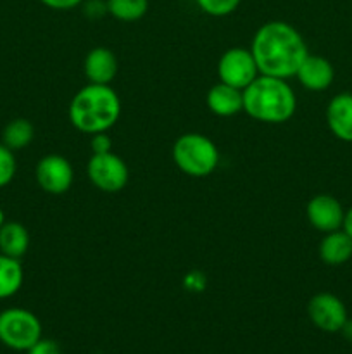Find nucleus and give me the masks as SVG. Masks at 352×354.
Segmentation results:
<instances>
[{
	"label": "nucleus",
	"instance_id": "obj_1",
	"mask_svg": "<svg viewBox=\"0 0 352 354\" xmlns=\"http://www.w3.org/2000/svg\"><path fill=\"white\" fill-rule=\"evenodd\" d=\"M251 52L259 75L292 78L307 57V44L302 35L285 21H268L255 31Z\"/></svg>",
	"mask_w": 352,
	"mask_h": 354
},
{
	"label": "nucleus",
	"instance_id": "obj_2",
	"mask_svg": "<svg viewBox=\"0 0 352 354\" xmlns=\"http://www.w3.org/2000/svg\"><path fill=\"white\" fill-rule=\"evenodd\" d=\"M68 114L72 127L81 133H106L119 120L121 99L110 85L88 83L75 93Z\"/></svg>",
	"mask_w": 352,
	"mask_h": 354
},
{
	"label": "nucleus",
	"instance_id": "obj_3",
	"mask_svg": "<svg viewBox=\"0 0 352 354\" xmlns=\"http://www.w3.org/2000/svg\"><path fill=\"white\" fill-rule=\"evenodd\" d=\"M297 97L286 80L259 75L244 90V111L255 121L282 124L293 116Z\"/></svg>",
	"mask_w": 352,
	"mask_h": 354
},
{
	"label": "nucleus",
	"instance_id": "obj_4",
	"mask_svg": "<svg viewBox=\"0 0 352 354\" xmlns=\"http://www.w3.org/2000/svg\"><path fill=\"white\" fill-rule=\"evenodd\" d=\"M173 161L185 175L204 178L219 165V151L206 135L183 133L173 145Z\"/></svg>",
	"mask_w": 352,
	"mask_h": 354
},
{
	"label": "nucleus",
	"instance_id": "obj_5",
	"mask_svg": "<svg viewBox=\"0 0 352 354\" xmlns=\"http://www.w3.org/2000/svg\"><path fill=\"white\" fill-rule=\"evenodd\" d=\"M41 339V322L24 308L0 311V342L14 351H28Z\"/></svg>",
	"mask_w": 352,
	"mask_h": 354
},
{
	"label": "nucleus",
	"instance_id": "obj_6",
	"mask_svg": "<svg viewBox=\"0 0 352 354\" xmlns=\"http://www.w3.org/2000/svg\"><path fill=\"white\" fill-rule=\"evenodd\" d=\"M86 175L99 190L106 194H117L126 187L130 180V169L123 158L109 151L102 154H92L86 165Z\"/></svg>",
	"mask_w": 352,
	"mask_h": 354
},
{
	"label": "nucleus",
	"instance_id": "obj_7",
	"mask_svg": "<svg viewBox=\"0 0 352 354\" xmlns=\"http://www.w3.org/2000/svg\"><path fill=\"white\" fill-rule=\"evenodd\" d=\"M217 76L219 82L245 90L259 76L257 64L251 48L231 47L223 52L217 62Z\"/></svg>",
	"mask_w": 352,
	"mask_h": 354
},
{
	"label": "nucleus",
	"instance_id": "obj_8",
	"mask_svg": "<svg viewBox=\"0 0 352 354\" xmlns=\"http://www.w3.org/2000/svg\"><path fill=\"white\" fill-rule=\"evenodd\" d=\"M307 315L316 328L328 334H337L347 322V308L344 301L331 292H320L307 303Z\"/></svg>",
	"mask_w": 352,
	"mask_h": 354
},
{
	"label": "nucleus",
	"instance_id": "obj_9",
	"mask_svg": "<svg viewBox=\"0 0 352 354\" xmlns=\"http://www.w3.org/2000/svg\"><path fill=\"white\" fill-rule=\"evenodd\" d=\"M35 176L43 192L52 194V196H62L71 189L72 180H75V169L64 156L48 154L38 161Z\"/></svg>",
	"mask_w": 352,
	"mask_h": 354
},
{
	"label": "nucleus",
	"instance_id": "obj_10",
	"mask_svg": "<svg viewBox=\"0 0 352 354\" xmlns=\"http://www.w3.org/2000/svg\"><path fill=\"white\" fill-rule=\"evenodd\" d=\"M306 216L311 227L328 234V232L340 230L344 227L345 209L340 201L328 194H317L307 203Z\"/></svg>",
	"mask_w": 352,
	"mask_h": 354
},
{
	"label": "nucleus",
	"instance_id": "obj_11",
	"mask_svg": "<svg viewBox=\"0 0 352 354\" xmlns=\"http://www.w3.org/2000/svg\"><path fill=\"white\" fill-rule=\"evenodd\" d=\"M295 78L299 80L304 88L311 92H323L333 83L335 69L331 62L323 55L307 54L300 68L297 69Z\"/></svg>",
	"mask_w": 352,
	"mask_h": 354
},
{
	"label": "nucleus",
	"instance_id": "obj_12",
	"mask_svg": "<svg viewBox=\"0 0 352 354\" xmlns=\"http://www.w3.org/2000/svg\"><path fill=\"white\" fill-rule=\"evenodd\" d=\"M326 124L342 142L352 144V93L342 92L328 102Z\"/></svg>",
	"mask_w": 352,
	"mask_h": 354
},
{
	"label": "nucleus",
	"instance_id": "obj_13",
	"mask_svg": "<svg viewBox=\"0 0 352 354\" xmlns=\"http://www.w3.org/2000/svg\"><path fill=\"white\" fill-rule=\"evenodd\" d=\"M117 59L114 52L107 47H95L86 54L85 76L88 83H99V85H110L117 75Z\"/></svg>",
	"mask_w": 352,
	"mask_h": 354
},
{
	"label": "nucleus",
	"instance_id": "obj_14",
	"mask_svg": "<svg viewBox=\"0 0 352 354\" xmlns=\"http://www.w3.org/2000/svg\"><path fill=\"white\" fill-rule=\"evenodd\" d=\"M207 107L213 114L221 118H230L244 111V90L217 82L207 92Z\"/></svg>",
	"mask_w": 352,
	"mask_h": 354
},
{
	"label": "nucleus",
	"instance_id": "obj_15",
	"mask_svg": "<svg viewBox=\"0 0 352 354\" xmlns=\"http://www.w3.org/2000/svg\"><path fill=\"white\" fill-rule=\"evenodd\" d=\"M320 258L324 265L340 266L352 258V237L340 230L328 232L320 242Z\"/></svg>",
	"mask_w": 352,
	"mask_h": 354
},
{
	"label": "nucleus",
	"instance_id": "obj_16",
	"mask_svg": "<svg viewBox=\"0 0 352 354\" xmlns=\"http://www.w3.org/2000/svg\"><path fill=\"white\" fill-rule=\"evenodd\" d=\"M30 248V234L17 221H6L0 228V252L21 259Z\"/></svg>",
	"mask_w": 352,
	"mask_h": 354
},
{
	"label": "nucleus",
	"instance_id": "obj_17",
	"mask_svg": "<svg viewBox=\"0 0 352 354\" xmlns=\"http://www.w3.org/2000/svg\"><path fill=\"white\" fill-rule=\"evenodd\" d=\"M24 282L21 261L0 252V299H9L19 292Z\"/></svg>",
	"mask_w": 352,
	"mask_h": 354
},
{
	"label": "nucleus",
	"instance_id": "obj_18",
	"mask_svg": "<svg viewBox=\"0 0 352 354\" xmlns=\"http://www.w3.org/2000/svg\"><path fill=\"white\" fill-rule=\"evenodd\" d=\"M35 137V127L31 121L24 120V118H17V120L9 121L2 131V144L9 147L10 151H21V149L28 147L33 142Z\"/></svg>",
	"mask_w": 352,
	"mask_h": 354
},
{
	"label": "nucleus",
	"instance_id": "obj_19",
	"mask_svg": "<svg viewBox=\"0 0 352 354\" xmlns=\"http://www.w3.org/2000/svg\"><path fill=\"white\" fill-rule=\"evenodd\" d=\"M106 3L107 12L123 23L141 19L148 10V0H106Z\"/></svg>",
	"mask_w": 352,
	"mask_h": 354
},
{
	"label": "nucleus",
	"instance_id": "obj_20",
	"mask_svg": "<svg viewBox=\"0 0 352 354\" xmlns=\"http://www.w3.org/2000/svg\"><path fill=\"white\" fill-rule=\"evenodd\" d=\"M202 12L213 17H224L237 10L242 0H195Z\"/></svg>",
	"mask_w": 352,
	"mask_h": 354
},
{
	"label": "nucleus",
	"instance_id": "obj_21",
	"mask_svg": "<svg viewBox=\"0 0 352 354\" xmlns=\"http://www.w3.org/2000/svg\"><path fill=\"white\" fill-rule=\"evenodd\" d=\"M16 169L17 162L14 151L0 144V189H3V187H7L12 182L14 176H16Z\"/></svg>",
	"mask_w": 352,
	"mask_h": 354
},
{
	"label": "nucleus",
	"instance_id": "obj_22",
	"mask_svg": "<svg viewBox=\"0 0 352 354\" xmlns=\"http://www.w3.org/2000/svg\"><path fill=\"white\" fill-rule=\"evenodd\" d=\"M26 354H62L61 346L57 344L52 339H38L30 349H28Z\"/></svg>",
	"mask_w": 352,
	"mask_h": 354
},
{
	"label": "nucleus",
	"instance_id": "obj_23",
	"mask_svg": "<svg viewBox=\"0 0 352 354\" xmlns=\"http://www.w3.org/2000/svg\"><path fill=\"white\" fill-rule=\"evenodd\" d=\"M90 147H92L93 154H102V152H109L113 149V140L109 138V135L106 133H97L92 135V140H90Z\"/></svg>",
	"mask_w": 352,
	"mask_h": 354
},
{
	"label": "nucleus",
	"instance_id": "obj_24",
	"mask_svg": "<svg viewBox=\"0 0 352 354\" xmlns=\"http://www.w3.org/2000/svg\"><path fill=\"white\" fill-rule=\"evenodd\" d=\"M45 7L54 10H69L78 7L79 3H83L85 0H40Z\"/></svg>",
	"mask_w": 352,
	"mask_h": 354
},
{
	"label": "nucleus",
	"instance_id": "obj_25",
	"mask_svg": "<svg viewBox=\"0 0 352 354\" xmlns=\"http://www.w3.org/2000/svg\"><path fill=\"white\" fill-rule=\"evenodd\" d=\"M340 334L344 335L345 341H349L352 344V318H347V322H345L344 327H342Z\"/></svg>",
	"mask_w": 352,
	"mask_h": 354
},
{
	"label": "nucleus",
	"instance_id": "obj_26",
	"mask_svg": "<svg viewBox=\"0 0 352 354\" xmlns=\"http://www.w3.org/2000/svg\"><path fill=\"white\" fill-rule=\"evenodd\" d=\"M344 228L345 232H347L349 235L352 237V207H349L347 211H345V218H344Z\"/></svg>",
	"mask_w": 352,
	"mask_h": 354
},
{
	"label": "nucleus",
	"instance_id": "obj_27",
	"mask_svg": "<svg viewBox=\"0 0 352 354\" xmlns=\"http://www.w3.org/2000/svg\"><path fill=\"white\" fill-rule=\"evenodd\" d=\"M3 223H6V213H3V209H0V228Z\"/></svg>",
	"mask_w": 352,
	"mask_h": 354
}]
</instances>
